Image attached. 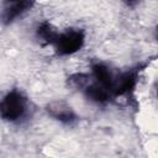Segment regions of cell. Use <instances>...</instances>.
<instances>
[{
  "label": "cell",
  "mask_w": 158,
  "mask_h": 158,
  "mask_svg": "<svg viewBox=\"0 0 158 158\" xmlns=\"http://www.w3.org/2000/svg\"><path fill=\"white\" fill-rule=\"evenodd\" d=\"M49 112L53 117L60 120V121H64V122H70L74 120V112L70 110V107H67L64 105H54V106H51L49 109Z\"/></svg>",
  "instance_id": "3957f363"
},
{
  "label": "cell",
  "mask_w": 158,
  "mask_h": 158,
  "mask_svg": "<svg viewBox=\"0 0 158 158\" xmlns=\"http://www.w3.org/2000/svg\"><path fill=\"white\" fill-rule=\"evenodd\" d=\"M31 2L27 1H15V2H9L6 4V6L4 7L2 11V19L6 22H11L14 19L19 17L20 15H22L25 11H27L31 7Z\"/></svg>",
  "instance_id": "7a4b0ae2"
},
{
  "label": "cell",
  "mask_w": 158,
  "mask_h": 158,
  "mask_svg": "<svg viewBox=\"0 0 158 158\" xmlns=\"http://www.w3.org/2000/svg\"><path fill=\"white\" fill-rule=\"evenodd\" d=\"M28 111L27 99L19 91H11L0 100V116L10 122L23 118Z\"/></svg>",
  "instance_id": "6da1fadb"
}]
</instances>
